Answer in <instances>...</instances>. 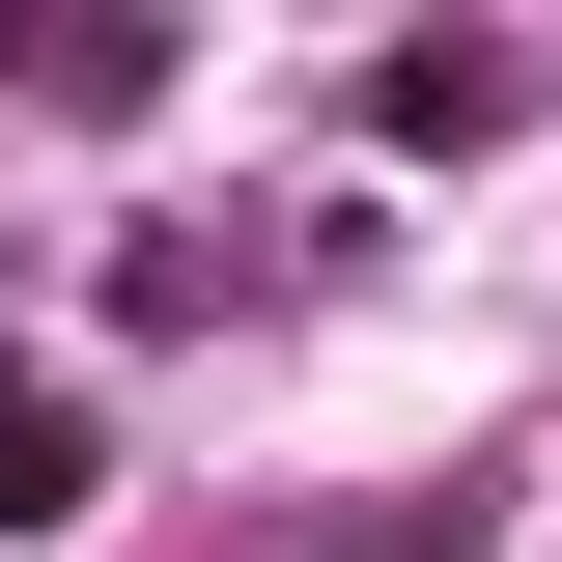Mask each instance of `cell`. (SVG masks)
I'll use <instances>...</instances> for the list:
<instances>
[{
    "mask_svg": "<svg viewBox=\"0 0 562 562\" xmlns=\"http://www.w3.org/2000/svg\"><path fill=\"white\" fill-rule=\"evenodd\" d=\"M85 479H113V450H85V394H29V366H0V535H57Z\"/></svg>",
    "mask_w": 562,
    "mask_h": 562,
    "instance_id": "obj_1",
    "label": "cell"
},
{
    "mask_svg": "<svg viewBox=\"0 0 562 562\" xmlns=\"http://www.w3.org/2000/svg\"><path fill=\"white\" fill-rule=\"evenodd\" d=\"M450 535H479V506H366V535H310V562H450Z\"/></svg>",
    "mask_w": 562,
    "mask_h": 562,
    "instance_id": "obj_3",
    "label": "cell"
},
{
    "mask_svg": "<svg viewBox=\"0 0 562 562\" xmlns=\"http://www.w3.org/2000/svg\"><path fill=\"white\" fill-rule=\"evenodd\" d=\"M366 113H394V140H506V57H479V29H422V57L366 85Z\"/></svg>",
    "mask_w": 562,
    "mask_h": 562,
    "instance_id": "obj_2",
    "label": "cell"
}]
</instances>
